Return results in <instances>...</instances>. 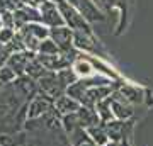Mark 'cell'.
Instances as JSON below:
<instances>
[{
  "label": "cell",
  "mask_w": 153,
  "mask_h": 146,
  "mask_svg": "<svg viewBox=\"0 0 153 146\" xmlns=\"http://www.w3.org/2000/svg\"><path fill=\"white\" fill-rule=\"evenodd\" d=\"M46 73H48V70L39 63L38 58H33V60L27 63V66H26V75L31 76L33 80H41Z\"/></svg>",
  "instance_id": "9a60e30c"
},
{
  "label": "cell",
  "mask_w": 153,
  "mask_h": 146,
  "mask_svg": "<svg viewBox=\"0 0 153 146\" xmlns=\"http://www.w3.org/2000/svg\"><path fill=\"white\" fill-rule=\"evenodd\" d=\"M71 70L78 75V78H90V76L95 75V68H94V65L87 60V58H83V54H82V58H78V60L73 61Z\"/></svg>",
  "instance_id": "8fae6325"
},
{
  "label": "cell",
  "mask_w": 153,
  "mask_h": 146,
  "mask_svg": "<svg viewBox=\"0 0 153 146\" xmlns=\"http://www.w3.org/2000/svg\"><path fill=\"white\" fill-rule=\"evenodd\" d=\"M68 141H70V146H97L95 141L87 133V129H83V127L68 134Z\"/></svg>",
  "instance_id": "7c38bea8"
},
{
  "label": "cell",
  "mask_w": 153,
  "mask_h": 146,
  "mask_svg": "<svg viewBox=\"0 0 153 146\" xmlns=\"http://www.w3.org/2000/svg\"><path fill=\"white\" fill-rule=\"evenodd\" d=\"M111 109H112V114H114V119L124 121V122H128L133 117V114H134V107H133L131 104H128L126 100H123L116 92L112 93Z\"/></svg>",
  "instance_id": "8992f818"
},
{
  "label": "cell",
  "mask_w": 153,
  "mask_h": 146,
  "mask_svg": "<svg viewBox=\"0 0 153 146\" xmlns=\"http://www.w3.org/2000/svg\"><path fill=\"white\" fill-rule=\"evenodd\" d=\"M56 2H58V7H60V14L63 16V21L70 26V29L73 31V33H75V31H80V33L92 34L87 21L83 19V16H80L73 7L66 4L65 0H56Z\"/></svg>",
  "instance_id": "6da1fadb"
},
{
  "label": "cell",
  "mask_w": 153,
  "mask_h": 146,
  "mask_svg": "<svg viewBox=\"0 0 153 146\" xmlns=\"http://www.w3.org/2000/svg\"><path fill=\"white\" fill-rule=\"evenodd\" d=\"M111 102H112V95L104 99L102 102H99L95 105V112H97L99 119H100V124H105L109 121H114V114H112V109H111Z\"/></svg>",
  "instance_id": "4fadbf2b"
},
{
  "label": "cell",
  "mask_w": 153,
  "mask_h": 146,
  "mask_svg": "<svg viewBox=\"0 0 153 146\" xmlns=\"http://www.w3.org/2000/svg\"><path fill=\"white\" fill-rule=\"evenodd\" d=\"M36 53H33V51H21V53H14L9 56V60H7V66L9 68H12V70L16 71L17 76H22L24 73H26V66H27V63L33 58H36L34 56Z\"/></svg>",
  "instance_id": "52a82bcc"
},
{
  "label": "cell",
  "mask_w": 153,
  "mask_h": 146,
  "mask_svg": "<svg viewBox=\"0 0 153 146\" xmlns=\"http://www.w3.org/2000/svg\"><path fill=\"white\" fill-rule=\"evenodd\" d=\"M116 93L123 100L131 104L133 107L141 105L145 102V88H141V87H138V85H133V83H123V85H119V88H116Z\"/></svg>",
  "instance_id": "277c9868"
},
{
  "label": "cell",
  "mask_w": 153,
  "mask_h": 146,
  "mask_svg": "<svg viewBox=\"0 0 153 146\" xmlns=\"http://www.w3.org/2000/svg\"><path fill=\"white\" fill-rule=\"evenodd\" d=\"M128 124H129V121L128 122H124V121H109V122H105L104 129L105 133H107V136H109L111 141H116V143H121L123 141V138L126 136V133H128Z\"/></svg>",
  "instance_id": "9c48e42d"
},
{
  "label": "cell",
  "mask_w": 153,
  "mask_h": 146,
  "mask_svg": "<svg viewBox=\"0 0 153 146\" xmlns=\"http://www.w3.org/2000/svg\"><path fill=\"white\" fill-rule=\"evenodd\" d=\"M80 107H82V104L78 102V100H75L73 97H70V95H66V93L55 100V112L60 116V119L63 117V116L78 112Z\"/></svg>",
  "instance_id": "ba28073f"
},
{
  "label": "cell",
  "mask_w": 153,
  "mask_h": 146,
  "mask_svg": "<svg viewBox=\"0 0 153 146\" xmlns=\"http://www.w3.org/2000/svg\"><path fill=\"white\" fill-rule=\"evenodd\" d=\"M36 58H38V61L48 71H55V73L70 68V63H71V60L68 56H65L63 53H60V54H38Z\"/></svg>",
  "instance_id": "5b68a950"
},
{
  "label": "cell",
  "mask_w": 153,
  "mask_h": 146,
  "mask_svg": "<svg viewBox=\"0 0 153 146\" xmlns=\"http://www.w3.org/2000/svg\"><path fill=\"white\" fill-rule=\"evenodd\" d=\"M51 110H55V100L51 97H48L46 93H38L34 99L29 100L27 105V121L39 119L46 114H49Z\"/></svg>",
  "instance_id": "7a4b0ae2"
},
{
  "label": "cell",
  "mask_w": 153,
  "mask_h": 146,
  "mask_svg": "<svg viewBox=\"0 0 153 146\" xmlns=\"http://www.w3.org/2000/svg\"><path fill=\"white\" fill-rule=\"evenodd\" d=\"M17 80V75L16 71L12 70V68H9V66H2L0 68V83L2 85H5V83H12V82Z\"/></svg>",
  "instance_id": "e0dca14e"
},
{
  "label": "cell",
  "mask_w": 153,
  "mask_h": 146,
  "mask_svg": "<svg viewBox=\"0 0 153 146\" xmlns=\"http://www.w3.org/2000/svg\"><path fill=\"white\" fill-rule=\"evenodd\" d=\"M87 133L90 134V138L95 141V145L97 146H105L107 143H111L109 136H107V133H105V129H104V126L102 124H97V126L88 127Z\"/></svg>",
  "instance_id": "5bb4252c"
},
{
  "label": "cell",
  "mask_w": 153,
  "mask_h": 146,
  "mask_svg": "<svg viewBox=\"0 0 153 146\" xmlns=\"http://www.w3.org/2000/svg\"><path fill=\"white\" fill-rule=\"evenodd\" d=\"M105 146H121V143H116V141H111V143H107Z\"/></svg>",
  "instance_id": "ffe728a7"
},
{
  "label": "cell",
  "mask_w": 153,
  "mask_h": 146,
  "mask_svg": "<svg viewBox=\"0 0 153 146\" xmlns=\"http://www.w3.org/2000/svg\"><path fill=\"white\" fill-rule=\"evenodd\" d=\"M0 146H16V134L0 133Z\"/></svg>",
  "instance_id": "ac0fdd59"
},
{
  "label": "cell",
  "mask_w": 153,
  "mask_h": 146,
  "mask_svg": "<svg viewBox=\"0 0 153 146\" xmlns=\"http://www.w3.org/2000/svg\"><path fill=\"white\" fill-rule=\"evenodd\" d=\"M49 36H51V39L56 43V46L60 48V51L65 56H68V54L73 51V31L71 29H68V27L61 26V27H53L51 31H49ZM70 58V56H68Z\"/></svg>",
  "instance_id": "3957f363"
},
{
  "label": "cell",
  "mask_w": 153,
  "mask_h": 146,
  "mask_svg": "<svg viewBox=\"0 0 153 146\" xmlns=\"http://www.w3.org/2000/svg\"><path fill=\"white\" fill-rule=\"evenodd\" d=\"M41 14H43V22H46V24H49V26L61 27L63 24H65L63 16L56 10V5L51 4V2H43V5H41Z\"/></svg>",
  "instance_id": "30bf717a"
},
{
  "label": "cell",
  "mask_w": 153,
  "mask_h": 146,
  "mask_svg": "<svg viewBox=\"0 0 153 146\" xmlns=\"http://www.w3.org/2000/svg\"><path fill=\"white\" fill-rule=\"evenodd\" d=\"M60 53H61L60 48L56 46L53 39H44L38 49V54H60Z\"/></svg>",
  "instance_id": "2e32d148"
},
{
  "label": "cell",
  "mask_w": 153,
  "mask_h": 146,
  "mask_svg": "<svg viewBox=\"0 0 153 146\" xmlns=\"http://www.w3.org/2000/svg\"><path fill=\"white\" fill-rule=\"evenodd\" d=\"M129 138H131V134H129V131H128V133H126V136L123 138V141H121V146H133V143H131V139H129Z\"/></svg>",
  "instance_id": "d6986e66"
}]
</instances>
